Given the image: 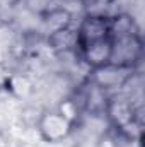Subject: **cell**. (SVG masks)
<instances>
[{
  "instance_id": "cell-1",
  "label": "cell",
  "mask_w": 145,
  "mask_h": 147,
  "mask_svg": "<svg viewBox=\"0 0 145 147\" xmlns=\"http://www.w3.org/2000/svg\"><path fill=\"white\" fill-rule=\"evenodd\" d=\"M73 127L62 113L56 110H46L43 111L38 118L36 130L43 142L46 144H60L67 140L72 134Z\"/></svg>"
},
{
  "instance_id": "cell-2",
  "label": "cell",
  "mask_w": 145,
  "mask_h": 147,
  "mask_svg": "<svg viewBox=\"0 0 145 147\" xmlns=\"http://www.w3.org/2000/svg\"><path fill=\"white\" fill-rule=\"evenodd\" d=\"M106 38H111L109 17L101 14L85 16L77 26V51L91 43H96Z\"/></svg>"
},
{
  "instance_id": "cell-3",
  "label": "cell",
  "mask_w": 145,
  "mask_h": 147,
  "mask_svg": "<svg viewBox=\"0 0 145 147\" xmlns=\"http://www.w3.org/2000/svg\"><path fill=\"white\" fill-rule=\"evenodd\" d=\"M104 113L108 115L111 125L125 135L128 134L130 127L140 128V125L137 123V118H135V108L128 98H123V96L109 98L104 106Z\"/></svg>"
},
{
  "instance_id": "cell-4",
  "label": "cell",
  "mask_w": 145,
  "mask_h": 147,
  "mask_svg": "<svg viewBox=\"0 0 145 147\" xmlns=\"http://www.w3.org/2000/svg\"><path fill=\"white\" fill-rule=\"evenodd\" d=\"M113 39V53H111V63L135 69V65L142 58V38L138 34L121 38H111Z\"/></svg>"
},
{
  "instance_id": "cell-5",
  "label": "cell",
  "mask_w": 145,
  "mask_h": 147,
  "mask_svg": "<svg viewBox=\"0 0 145 147\" xmlns=\"http://www.w3.org/2000/svg\"><path fill=\"white\" fill-rule=\"evenodd\" d=\"M135 69L130 67H121V65H114V63H108L101 69L92 70V84L101 87L103 91L108 89H116L121 87L133 74Z\"/></svg>"
},
{
  "instance_id": "cell-6",
  "label": "cell",
  "mask_w": 145,
  "mask_h": 147,
  "mask_svg": "<svg viewBox=\"0 0 145 147\" xmlns=\"http://www.w3.org/2000/svg\"><path fill=\"white\" fill-rule=\"evenodd\" d=\"M111 53H113V39L111 38L91 43V45H87V46L79 50L80 60L91 70L101 69V67L111 63Z\"/></svg>"
},
{
  "instance_id": "cell-7",
  "label": "cell",
  "mask_w": 145,
  "mask_h": 147,
  "mask_svg": "<svg viewBox=\"0 0 145 147\" xmlns=\"http://www.w3.org/2000/svg\"><path fill=\"white\" fill-rule=\"evenodd\" d=\"M48 45L56 53L77 51V28H63L48 36Z\"/></svg>"
},
{
  "instance_id": "cell-8",
  "label": "cell",
  "mask_w": 145,
  "mask_h": 147,
  "mask_svg": "<svg viewBox=\"0 0 145 147\" xmlns=\"http://www.w3.org/2000/svg\"><path fill=\"white\" fill-rule=\"evenodd\" d=\"M72 26V16L68 10L65 9H55V10H50L46 14V17L43 19V28H44V34L46 38L63 28H68Z\"/></svg>"
},
{
  "instance_id": "cell-9",
  "label": "cell",
  "mask_w": 145,
  "mask_h": 147,
  "mask_svg": "<svg viewBox=\"0 0 145 147\" xmlns=\"http://www.w3.org/2000/svg\"><path fill=\"white\" fill-rule=\"evenodd\" d=\"M58 113H62L72 125H75L77 121H79V118H80V105L75 101V99H63L60 105H58V108H56Z\"/></svg>"
},
{
  "instance_id": "cell-10",
  "label": "cell",
  "mask_w": 145,
  "mask_h": 147,
  "mask_svg": "<svg viewBox=\"0 0 145 147\" xmlns=\"http://www.w3.org/2000/svg\"><path fill=\"white\" fill-rule=\"evenodd\" d=\"M10 82H12L10 70L3 63H0V89H10Z\"/></svg>"
},
{
  "instance_id": "cell-11",
  "label": "cell",
  "mask_w": 145,
  "mask_h": 147,
  "mask_svg": "<svg viewBox=\"0 0 145 147\" xmlns=\"http://www.w3.org/2000/svg\"><path fill=\"white\" fill-rule=\"evenodd\" d=\"M96 147H119V146H118L114 135H111V134H103V135L97 139Z\"/></svg>"
}]
</instances>
